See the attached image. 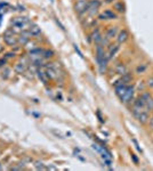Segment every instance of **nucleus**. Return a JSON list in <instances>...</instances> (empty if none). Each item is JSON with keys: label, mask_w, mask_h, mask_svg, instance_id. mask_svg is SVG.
Segmentation results:
<instances>
[{"label": "nucleus", "mask_w": 153, "mask_h": 171, "mask_svg": "<svg viewBox=\"0 0 153 171\" xmlns=\"http://www.w3.org/2000/svg\"><path fill=\"white\" fill-rule=\"evenodd\" d=\"M131 114L134 116L136 121L141 124H148V119H150V112L145 111V109H138L131 107Z\"/></svg>", "instance_id": "1"}, {"label": "nucleus", "mask_w": 153, "mask_h": 171, "mask_svg": "<svg viewBox=\"0 0 153 171\" xmlns=\"http://www.w3.org/2000/svg\"><path fill=\"white\" fill-rule=\"evenodd\" d=\"M98 21H114L118 19V13H115L113 9H105L97 15Z\"/></svg>", "instance_id": "2"}, {"label": "nucleus", "mask_w": 153, "mask_h": 171, "mask_svg": "<svg viewBox=\"0 0 153 171\" xmlns=\"http://www.w3.org/2000/svg\"><path fill=\"white\" fill-rule=\"evenodd\" d=\"M4 41L7 46H10V47H14L16 46L17 43H19V40L14 35V31H12V30H7L4 34Z\"/></svg>", "instance_id": "3"}, {"label": "nucleus", "mask_w": 153, "mask_h": 171, "mask_svg": "<svg viewBox=\"0 0 153 171\" xmlns=\"http://www.w3.org/2000/svg\"><path fill=\"white\" fill-rule=\"evenodd\" d=\"M141 97L144 99L145 104H146V109L151 113L153 111V95L148 90H143L141 92Z\"/></svg>", "instance_id": "4"}, {"label": "nucleus", "mask_w": 153, "mask_h": 171, "mask_svg": "<svg viewBox=\"0 0 153 171\" xmlns=\"http://www.w3.org/2000/svg\"><path fill=\"white\" fill-rule=\"evenodd\" d=\"M28 23H29V19H28V17H16V18L12 19V22H10V24L14 26V28L16 29H19V30H26V25H28Z\"/></svg>", "instance_id": "5"}, {"label": "nucleus", "mask_w": 153, "mask_h": 171, "mask_svg": "<svg viewBox=\"0 0 153 171\" xmlns=\"http://www.w3.org/2000/svg\"><path fill=\"white\" fill-rule=\"evenodd\" d=\"M100 6H102L100 0H88V13L87 14L89 16H94L95 14H97Z\"/></svg>", "instance_id": "6"}, {"label": "nucleus", "mask_w": 153, "mask_h": 171, "mask_svg": "<svg viewBox=\"0 0 153 171\" xmlns=\"http://www.w3.org/2000/svg\"><path fill=\"white\" fill-rule=\"evenodd\" d=\"M74 8L80 16L87 14L88 13V0H78L74 5Z\"/></svg>", "instance_id": "7"}, {"label": "nucleus", "mask_w": 153, "mask_h": 171, "mask_svg": "<svg viewBox=\"0 0 153 171\" xmlns=\"http://www.w3.org/2000/svg\"><path fill=\"white\" fill-rule=\"evenodd\" d=\"M120 45L118 42L115 43H109V46H107V52H106V55L109 57V59H113L117 55H118V52H120Z\"/></svg>", "instance_id": "8"}, {"label": "nucleus", "mask_w": 153, "mask_h": 171, "mask_svg": "<svg viewBox=\"0 0 153 171\" xmlns=\"http://www.w3.org/2000/svg\"><path fill=\"white\" fill-rule=\"evenodd\" d=\"M90 40L93 41V42L95 43V45H100V42H102V40H103V34H102V32H100V29L98 28V26H96L93 31H91L90 33Z\"/></svg>", "instance_id": "9"}, {"label": "nucleus", "mask_w": 153, "mask_h": 171, "mask_svg": "<svg viewBox=\"0 0 153 171\" xmlns=\"http://www.w3.org/2000/svg\"><path fill=\"white\" fill-rule=\"evenodd\" d=\"M115 39H117V42L119 43V45H124V43L127 42L128 39H129V32H128L126 29L119 30V32L117 34Z\"/></svg>", "instance_id": "10"}, {"label": "nucleus", "mask_w": 153, "mask_h": 171, "mask_svg": "<svg viewBox=\"0 0 153 171\" xmlns=\"http://www.w3.org/2000/svg\"><path fill=\"white\" fill-rule=\"evenodd\" d=\"M36 74H37L39 80H40V82H42L43 85H48V82H49V78H48L47 73H46V71H45V69H43L42 66L37 67V70H36Z\"/></svg>", "instance_id": "11"}, {"label": "nucleus", "mask_w": 153, "mask_h": 171, "mask_svg": "<svg viewBox=\"0 0 153 171\" xmlns=\"http://www.w3.org/2000/svg\"><path fill=\"white\" fill-rule=\"evenodd\" d=\"M113 10L118 14H124L126 13V5L122 0H117L113 2Z\"/></svg>", "instance_id": "12"}, {"label": "nucleus", "mask_w": 153, "mask_h": 171, "mask_svg": "<svg viewBox=\"0 0 153 171\" xmlns=\"http://www.w3.org/2000/svg\"><path fill=\"white\" fill-rule=\"evenodd\" d=\"M133 107L138 109H145V111H148V109H146V104H145V102H144V99L141 97V96L135 97L134 98V100H133Z\"/></svg>", "instance_id": "13"}, {"label": "nucleus", "mask_w": 153, "mask_h": 171, "mask_svg": "<svg viewBox=\"0 0 153 171\" xmlns=\"http://www.w3.org/2000/svg\"><path fill=\"white\" fill-rule=\"evenodd\" d=\"M118 32H119V28H118V26H110V28H107V30H106L105 35H104V37H105L106 39H109V40L111 41L112 39L117 37Z\"/></svg>", "instance_id": "14"}, {"label": "nucleus", "mask_w": 153, "mask_h": 171, "mask_svg": "<svg viewBox=\"0 0 153 171\" xmlns=\"http://www.w3.org/2000/svg\"><path fill=\"white\" fill-rule=\"evenodd\" d=\"M127 71H128V69H127V65H126L124 63L120 62V63H118V64H115L114 72L118 74V75H122V74L126 73Z\"/></svg>", "instance_id": "15"}, {"label": "nucleus", "mask_w": 153, "mask_h": 171, "mask_svg": "<svg viewBox=\"0 0 153 171\" xmlns=\"http://www.w3.org/2000/svg\"><path fill=\"white\" fill-rule=\"evenodd\" d=\"M148 70V63H139L137 64V66L135 67V73L136 74H144V73H146V71Z\"/></svg>", "instance_id": "16"}, {"label": "nucleus", "mask_w": 153, "mask_h": 171, "mask_svg": "<svg viewBox=\"0 0 153 171\" xmlns=\"http://www.w3.org/2000/svg\"><path fill=\"white\" fill-rule=\"evenodd\" d=\"M28 30H29L31 37H38V35L41 34V29L39 28L37 24H31L28 28Z\"/></svg>", "instance_id": "17"}, {"label": "nucleus", "mask_w": 153, "mask_h": 171, "mask_svg": "<svg viewBox=\"0 0 153 171\" xmlns=\"http://www.w3.org/2000/svg\"><path fill=\"white\" fill-rule=\"evenodd\" d=\"M133 79H134V75L130 73V72H126V73H124L122 75H120V79L119 80L122 82V83H126V85H130V82L133 81Z\"/></svg>", "instance_id": "18"}, {"label": "nucleus", "mask_w": 153, "mask_h": 171, "mask_svg": "<svg viewBox=\"0 0 153 171\" xmlns=\"http://www.w3.org/2000/svg\"><path fill=\"white\" fill-rule=\"evenodd\" d=\"M14 70L19 74H24L26 72V65L24 63H16L14 66Z\"/></svg>", "instance_id": "19"}, {"label": "nucleus", "mask_w": 153, "mask_h": 171, "mask_svg": "<svg viewBox=\"0 0 153 171\" xmlns=\"http://www.w3.org/2000/svg\"><path fill=\"white\" fill-rule=\"evenodd\" d=\"M55 56V52L53 49H49V48H43V52H42V57L45 59H50Z\"/></svg>", "instance_id": "20"}, {"label": "nucleus", "mask_w": 153, "mask_h": 171, "mask_svg": "<svg viewBox=\"0 0 153 171\" xmlns=\"http://www.w3.org/2000/svg\"><path fill=\"white\" fill-rule=\"evenodd\" d=\"M145 83H146V87L150 88V89H153V75L148 76L146 81H145Z\"/></svg>", "instance_id": "21"}, {"label": "nucleus", "mask_w": 153, "mask_h": 171, "mask_svg": "<svg viewBox=\"0 0 153 171\" xmlns=\"http://www.w3.org/2000/svg\"><path fill=\"white\" fill-rule=\"evenodd\" d=\"M148 87H146V83H145V81H142V83H138L137 85V89H138L139 91H143L145 90Z\"/></svg>", "instance_id": "22"}, {"label": "nucleus", "mask_w": 153, "mask_h": 171, "mask_svg": "<svg viewBox=\"0 0 153 171\" xmlns=\"http://www.w3.org/2000/svg\"><path fill=\"white\" fill-rule=\"evenodd\" d=\"M15 57V52H7L5 56H4V58H6V59H9V58H14Z\"/></svg>", "instance_id": "23"}, {"label": "nucleus", "mask_w": 153, "mask_h": 171, "mask_svg": "<svg viewBox=\"0 0 153 171\" xmlns=\"http://www.w3.org/2000/svg\"><path fill=\"white\" fill-rule=\"evenodd\" d=\"M148 127H150V129L153 131V115H150V119H148Z\"/></svg>", "instance_id": "24"}, {"label": "nucleus", "mask_w": 153, "mask_h": 171, "mask_svg": "<svg viewBox=\"0 0 153 171\" xmlns=\"http://www.w3.org/2000/svg\"><path fill=\"white\" fill-rule=\"evenodd\" d=\"M9 72H10V70H9V69H5V71L2 72V73H5V75H2V76H4L5 79H7V78L9 76Z\"/></svg>", "instance_id": "25"}, {"label": "nucleus", "mask_w": 153, "mask_h": 171, "mask_svg": "<svg viewBox=\"0 0 153 171\" xmlns=\"http://www.w3.org/2000/svg\"><path fill=\"white\" fill-rule=\"evenodd\" d=\"M117 0H104V4H106V5H110V4H113V2H115Z\"/></svg>", "instance_id": "26"}, {"label": "nucleus", "mask_w": 153, "mask_h": 171, "mask_svg": "<svg viewBox=\"0 0 153 171\" xmlns=\"http://www.w3.org/2000/svg\"><path fill=\"white\" fill-rule=\"evenodd\" d=\"M5 63H6V58H4V59H1V61H0V66H2V65H5Z\"/></svg>", "instance_id": "27"}, {"label": "nucleus", "mask_w": 153, "mask_h": 171, "mask_svg": "<svg viewBox=\"0 0 153 171\" xmlns=\"http://www.w3.org/2000/svg\"><path fill=\"white\" fill-rule=\"evenodd\" d=\"M1 50H2V46L0 45V52H1Z\"/></svg>", "instance_id": "28"}]
</instances>
